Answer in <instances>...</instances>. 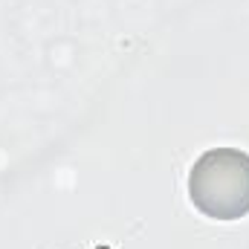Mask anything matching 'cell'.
<instances>
[{
    "instance_id": "6da1fadb",
    "label": "cell",
    "mask_w": 249,
    "mask_h": 249,
    "mask_svg": "<svg viewBox=\"0 0 249 249\" xmlns=\"http://www.w3.org/2000/svg\"><path fill=\"white\" fill-rule=\"evenodd\" d=\"M194 209L212 220H241L249 214V154L238 148L206 151L188 174Z\"/></svg>"
}]
</instances>
